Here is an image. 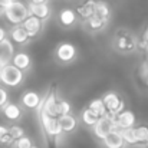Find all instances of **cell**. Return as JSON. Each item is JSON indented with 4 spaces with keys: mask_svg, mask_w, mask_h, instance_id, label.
<instances>
[{
    "mask_svg": "<svg viewBox=\"0 0 148 148\" xmlns=\"http://www.w3.org/2000/svg\"><path fill=\"white\" fill-rule=\"evenodd\" d=\"M102 145L103 148H125V141H124V137L121 134V130L118 131H114L111 132L103 141H102Z\"/></svg>",
    "mask_w": 148,
    "mask_h": 148,
    "instance_id": "cell-16",
    "label": "cell"
},
{
    "mask_svg": "<svg viewBox=\"0 0 148 148\" xmlns=\"http://www.w3.org/2000/svg\"><path fill=\"white\" fill-rule=\"evenodd\" d=\"M76 55H78V49L73 43H69V42H63V43H59L55 49V56L59 62L62 63H69L72 60L76 59Z\"/></svg>",
    "mask_w": 148,
    "mask_h": 148,
    "instance_id": "cell-6",
    "label": "cell"
},
{
    "mask_svg": "<svg viewBox=\"0 0 148 148\" xmlns=\"http://www.w3.org/2000/svg\"><path fill=\"white\" fill-rule=\"evenodd\" d=\"M9 134L17 141V140H20V138H23V137H26V132H25V130H23V127H20V125H17V124H14V125H10L9 127Z\"/></svg>",
    "mask_w": 148,
    "mask_h": 148,
    "instance_id": "cell-27",
    "label": "cell"
},
{
    "mask_svg": "<svg viewBox=\"0 0 148 148\" xmlns=\"http://www.w3.org/2000/svg\"><path fill=\"white\" fill-rule=\"evenodd\" d=\"M94 14L101 17V19H103V20H106V22H109L111 14H112L109 3H106L105 0H97L95 1V13Z\"/></svg>",
    "mask_w": 148,
    "mask_h": 148,
    "instance_id": "cell-20",
    "label": "cell"
},
{
    "mask_svg": "<svg viewBox=\"0 0 148 148\" xmlns=\"http://www.w3.org/2000/svg\"><path fill=\"white\" fill-rule=\"evenodd\" d=\"M72 112V106L66 99H59L58 101V115L63 116V115H69Z\"/></svg>",
    "mask_w": 148,
    "mask_h": 148,
    "instance_id": "cell-26",
    "label": "cell"
},
{
    "mask_svg": "<svg viewBox=\"0 0 148 148\" xmlns=\"http://www.w3.org/2000/svg\"><path fill=\"white\" fill-rule=\"evenodd\" d=\"M29 16H30V12H29L27 4H25L20 0H16L9 9H6L3 12V17L12 26H20V25H23L25 20Z\"/></svg>",
    "mask_w": 148,
    "mask_h": 148,
    "instance_id": "cell-1",
    "label": "cell"
},
{
    "mask_svg": "<svg viewBox=\"0 0 148 148\" xmlns=\"http://www.w3.org/2000/svg\"><path fill=\"white\" fill-rule=\"evenodd\" d=\"M29 12L32 16H36L40 20H48L52 14V9L48 3H40V4H35V3H27Z\"/></svg>",
    "mask_w": 148,
    "mask_h": 148,
    "instance_id": "cell-10",
    "label": "cell"
},
{
    "mask_svg": "<svg viewBox=\"0 0 148 148\" xmlns=\"http://www.w3.org/2000/svg\"><path fill=\"white\" fill-rule=\"evenodd\" d=\"M14 43L7 38L0 43V59H3L7 63H12L13 58H14Z\"/></svg>",
    "mask_w": 148,
    "mask_h": 148,
    "instance_id": "cell-18",
    "label": "cell"
},
{
    "mask_svg": "<svg viewBox=\"0 0 148 148\" xmlns=\"http://www.w3.org/2000/svg\"><path fill=\"white\" fill-rule=\"evenodd\" d=\"M12 63L16 68H19L20 71L26 72V71H29L32 68V58H30V55L26 50H19V52H16Z\"/></svg>",
    "mask_w": 148,
    "mask_h": 148,
    "instance_id": "cell-12",
    "label": "cell"
},
{
    "mask_svg": "<svg viewBox=\"0 0 148 148\" xmlns=\"http://www.w3.org/2000/svg\"><path fill=\"white\" fill-rule=\"evenodd\" d=\"M23 81H25V72L20 71L19 68H16L13 63L7 65L6 68H3L0 71V84H3L4 86L16 88V86L22 85Z\"/></svg>",
    "mask_w": 148,
    "mask_h": 148,
    "instance_id": "cell-3",
    "label": "cell"
},
{
    "mask_svg": "<svg viewBox=\"0 0 148 148\" xmlns=\"http://www.w3.org/2000/svg\"><path fill=\"white\" fill-rule=\"evenodd\" d=\"M33 148H39V147H33Z\"/></svg>",
    "mask_w": 148,
    "mask_h": 148,
    "instance_id": "cell-38",
    "label": "cell"
},
{
    "mask_svg": "<svg viewBox=\"0 0 148 148\" xmlns=\"http://www.w3.org/2000/svg\"><path fill=\"white\" fill-rule=\"evenodd\" d=\"M135 114L130 109L122 111L118 116H116V125L118 130H128V128H134L135 127Z\"/></svg>",
    "mask_w": 148,
    "mask_h": 148,
    "instance_id": "cell-11",
    "label": "cell"
},
{
    "mask_svg": "<svg viewBox=\"0 0 148 148\" xmlns=\"http://www.w3.org/2000/svg\"><path fill=\"white\" fill-rule=\"evenodd\" d=\"M1 112H3V115H4L9 121H19V119L22 118V115H23L22 108H20L17 103H14V102H7V103L1 108Z\"/></svg>",
    "mask_w": 148,
    "mask_h": 148,
    "instance_id": "cell-17",
    "label": "cell"
},
{
    "mask_svg": "<svg viewBox=\"0 0 148 148\" xmlns=\"http://www.w3.org/2000/svg\"><path fill=\"white\" fill-rule=\"evenodd\" d=\"M135 132H137V138H138V143L140 144H145L148 141V125H138L135 127Z\"/></svg>",
    "mask_w": 148,
    "mask_h": 148,
    "instance_id": "cell-25",
    "label": "cell"
},
{
    "mask_svg": "<svg viewBox=\"0 0 148 148\" xmlns=\"http://www.w3.org/2000/svg\"><path fill=\"white\" fill-rule=\"evenodd\" d=\"M33 141H32V138L30 137H23V138H20V140H17L16 141V144H14V148H33Z\"/></svg>",
    "mask_w": 148,
    "mask_h": 148,
    "instance_id": "cell-28",
    "label": "cell"
},
{
    "mask_svg": "<svg viewBox=\"0 0 148 148\" xmlns=\"http://www.w3.org/2000/svg\"><path fill=\"white\" fill-rule=\"evenodd\" d=\"M16 0H0V7L3 9V12L6 10V9H9L13 3H14Z\"/></svg>",
    "mask_w": 148,
    "mask_h": 148,
    "instance_id": "cell-30",
    "label": "cell"
},
{
    "mask_svg": "<svg viewBox=\"0 0 148 148\" xmlns=\"http://www.w3.org/2000/svg\"><path fill=\"white\" fill-rule=\"evenodd\" d=\"M59 124H60V128H62V131L65 134H71V132H73L78 128V119L72 114L59 116Z\"/></svg>",
    "mask_w": 148,
    "mask_h": 148,
    "instance_id": "cell-19",
    "label": "cell"
},
{
    "mask_svg": "<svg viewBox=\"0 0 148 148\" xmlns=\"http://www.w3.org/2000/svg\"><path fill=\"white\" fill-rule=\"evenodd\" d=\"M121 134L124 137V141L127 145H138V138H137V132H135V127L134 128H128V130H121Z\"/></svg>",
    "mask_w": 148,
    "mask_h": 148,
    "instance_id": "cell-24",
    "label": "cell"
},
{
    "mask_svg": "<svg viewBox=\"0 0 148 148\" xmlns=\"http://www.w3.org/2000/svg\"><path fill=\"white\" fill-rule=\"evenodd\" d=\"M108 25V22L106 20H103V19H101L98 16H92L89 20H86L85 22V26H86V29L88 30H91V32H101V30H103L105 29V26Z\"/></svg>",
    "mask_w": 148,
    "mask_h": 148,
    "instance_id": "cell-21",
    "label": "cell"
},
{
    "mask_svg": "<svg viewBox=\"0 0 148 148\" xmlns=\"http://www.w3.org/2000/svg\"><path fill=\"white\" fill-rule=\"evenodd\" d=\"M7 102H9V92H7L4 88L0 86V106L3 108Z\"/></svg>",
    "mask_w": 148,
    "mask_h": 148,
    "instance_id": "cell-29",
    "label": "cell"
},
{
    "mask_svg": "<svg viewBox=\"0 0 148 148\" xmlns=\"http://www.w3.org/2000/svg\"><path fill=\"white\" fill-rule=\"evenodd\" d=\"M9 39H10L14 45L23 46V45L29 43L32 38L29 36V33L26 32V29L20 25V26H12V27L9 29Z\"/></svg>",
    "mask_w": 148,
    "mask_h": 148,
    "instance_id": "cell-8",
    "label": "cell"
},
{
    "mask_svg": "<svg viewBox=\"0 0 148 148\" xmlns=\"http://www.w3.org/2000/svg\"><path fill=\"white\" fill-rule=\"evenodd\" d=\"M116 116L115 114H106L105 116L99 118V121L97 122V125L92 128L94 131V135L98 138L99 141L102 143L111 132L114 131H118V125H116Z\"/></svg>",
    "mask_w": 148,
    "mask_h": 148,
    "instance_id": "cell-2",
    "label": "cell"
},
{
    "mask_svg": "<svg viewBox=\"0 0 148 148\" xmlns=\"http://www.w3.org/2000/svg\"><path fill=\"white\" fill-rule=\"evenodd\" d=\"M49 0H29V3H35V4H40V3H48Z\"/></svg>",
    "mask_w": 148,
    "mask_h": 148,
    "instance_id": "cell-34",
    "label": "cell"
},
{
    "mask_svg": "<svg viewBox=\"0 0 148 148\" xmlns=\"http://www.w3.org/2000/svg\"><path fill=\"white\" fill-rule=\"evenodd\" d=\"M25 29H26V32L29 33V36L33 39V38H36L38 35H40V32L43 30V20H40V19H38L36 16H29L26 20H25V23L22 25Z\"/></svg>",
    "mask_w": 148,
    "mask_h": 148,
    "instance_id": "cell-9",
    "label": "cell"
},
{
    "mask_svg": "<svg viewBox=\"0 0 148 148\" xmlns=\"http://www.w3.org/2000/svg\"><path fill=\"white\" fill-rule=\"evenodd\" d=\"M144 145H145V147L148 148V141H147V143H145V144H144Z\"/></svg>",
    "mask_w": 148,
    "mask_h": 148,
    "instance_id": "cell-37",
    "label": "cell"
},
{
    "mask_svg": "<svg viewBox=\"0 0 148 148\" xmlns=\"http://www.w3.org/2000/svg\"><path fill=\"white\" fill-rule=\"evenodd\" d=\"M7 134H9V127H6V125L0 124V143L3 141V138H4Z\"/></svg>",
    "mask_w": 148,
    "mask_h": 148,
    "instance_id": "cell-31",
    "label": "cell"
},
{
    "mask_svg": "<svg viewBox=\"0 0 148 148\" xmlns=\"http://www.w3.org/2000/svg\"><path fill=\"white\" fill-rule=\"evenodd\" d=\"M141 40H144V42L148 43V25H147V27H145V32H144L143 36H141Z\"/></svg>",
    "mask_w": 148,
    "mask_h": 148,
    "instance_id": "cell-33",
    "label": "cell"
},
{
    "mask_svg": "<svg viewBox=\"0 0 148 148\" xmlns=\"http://www.w3.org/2000/svg\"><path fill=\"white\" fill-rule=\"evenodd\" d=\"M20 102H22V105H23L25 108H27V109H36V108L40 106L42 98H40V95H39L38 92H35V91H26V92L22 95Z\"/></svg>",
    "mask_w": 148,
    "mask_h": 148,
    "instance_id": "cell-13",
    "label": "cell"
},
{
    "mask_svg": "<svg viewBox=\"0 0 148 148\" xmlns=\"http://www.w3.org/2000/svg\"><path fill=\"white\" fill-rule=\"evenodd\" d=\"M88 108H89L91 111H94V112L98 115L99 118H102V116H105V115L108 114V109H106V106H105V102H103V99H102V98L92 99V101L89 102Z\"/></svg>",
    "mask_w": 148,
    "mask_h": 148,
    "instance_id": "cell-22",
    "label": "cell"
},
{
    "mask_svg": "<svg viewBox=\"0 0 148 148\" xmlns=\"http://www.w3.org/2000/svg\"><path fill=\"white\" fill-rule=\"evenodd\" d=\"M39 112V119H40V125L45 131V134L48 137H52V138H58L63 134L62 128H60V124H59V118H53L48 114H45L43 111L38 109Z\"/></svg>",
    "mask_w": 148,
    "mask_h": 148,
    "instance_id": "cell-4",
    "label": "cell"
},
{
    "mask_svg": "<svg viewBox=\"0 0 148 148\" xmlns=\"http://www.w3.org/2000/svg\"><path fill=\"white\" fill-rule=\"evenodd\" d=\"M95 1H97V0H84V1L76 7V13H78V16H79L84 22L89 20V19L94 16V13H95Z\"/></svg>",
    "mask_w": 148,
    "mask_h": 148,
    "instance_id": "cell-15",
    "label": "cell"
},
{
    "mask_svg": "<svg viewBox=\"0 0 148 148\" xmlns=\"http://www.w3.org/2000/svg\"><path fill=\"white\" fill-rule=\"evenodd\" d=\"M81 119H82V122H84L86 127L94 128V127L97 125V122L99 121V116L95 114V112H94V111H91L89 108H85V109L82 111Z\"/></svg>",
    "mask_w": 148,
    "mask_h": 148,
    "instance_id": "cell-23",
    "label": "cell"
},
{
    "mask_svg": "<svg viewBox=\"0 0 148 148\" xmlns=\"http://www.w3.org/2000/svg\"><path fill=\"white\" fill-rule=\"evenodd\" d=\"M7 35H9V32H7L4 27H1V26H0V43H1L4 39H7V38H9Z\"/></svg>",
    "mask_w": 148,
    "mask_h": 148,
    "instance_id": "cell-32",
    "label": "cell"
},
{
    "mask_svg": "<svg viewBox=\"0 0 148 148\" xmlns=\"http://www.w3.org/2000/svg\"><path fill=\"white\" fill-rule=\"evenodd\" d=\"M58 19H59V23H60L62 26L71 27V26H73V25L76 23V20H78V13H76V10H73V9L65 7V9H62V10L59 12Z\"/></svg>",
    "mask_w": 148,
    "mask_h": 148,
    "instance_id": "cell-14",
    "label": "cell"
},
{
    "mask_svg": "<svg viewBox=\"0 0 148 148\" xmlns=\"http://www.w3.org/2000/svg\"><path fill=\"white\" fill-rule=\"evenodd\" d=\"M102 99H103L105 106H106V109H108L109 114L119 115L122 111H125V101H124V98L118 92L108 91V92H105L102 95Z\"/></svg>",
    "mask_w": 148,
    "mask_h": 148,
    "instance_id": "cell-5",
    "label": "cell"
},
{
    "mask_svg": "<svg viewBox=\"0 0 148 148\" xmlns=\"http://www.w3.org/2000/svg\"><path fill=\"white\" fill-rule=\"evenodd\" d=\"M114 46L119 52H132L134 49L138 48V40L131 33L124 32V33H119V35L115 36Z\"/></svg>",
    "mask_w": 148,
    "mask_h": 148,
    "instance_id": "cell-7",
    "label": "cell"
},
{
    "mask_svg": "<svg viewBox=\"0 0 148 148\" xmlns=\"http://www.w3.org/2000/svg\"><path fill=\"white\" fill-rule=\"evenodd\" d=\"M0 14H3V9L1 7H0Z\"/></svg>",
    "mask_w": 148,
    "mask_h": 148,
    "instance_id": "cell-36",
    "label": "cell"
},
{
    "mask_svg": "<svg viewBox=\"0 0 148 148\" xmlns=\"http://www.w3.org/2000/svg\"><path fill=\"white\" fill-rule=\"evenodd\" d=\"M144 82H145V84H147V85H148V76H147V78H145V79H144Z\"/></svg>",
    "mask_w": 148,
    "mask_h": 148,
    "instance_id": "cell-35",
    "label": "cell"
}]
</instances>
